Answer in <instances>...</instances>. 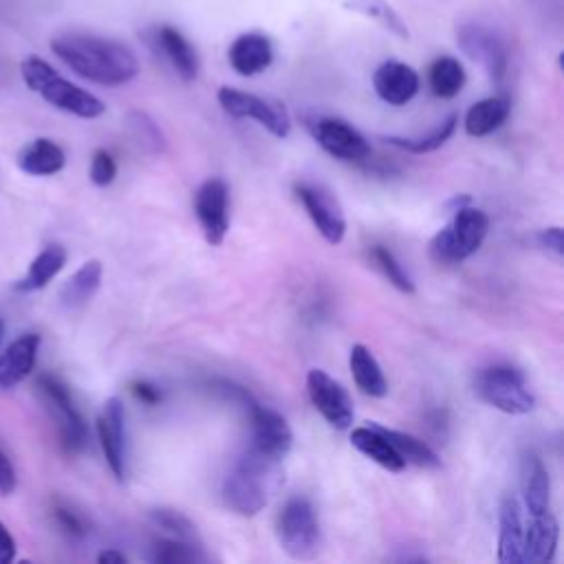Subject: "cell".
<instances>
[{
	"label": "cell",
	"instance_id": "1",
	"mask_svg": "<svg viewBox=\"0 0 564 564\" xmlns=\"http://www.w3.org/2000/svg\"><path fill=\"white\" fill-rule=\"evenodd\" d=\"M51 51L79 77L99 86H121L139 75V59L123 42L93 33H59Z\"/></svg>",
	"mask_w": 564,
	"mask_h": 564
},
{
	"label": "cell",
	"instance_id": "2",
	"mask_svg": "<svg viewBox=\"0 0 564 564\" xmlns=\"http://www.w3.org/2000/svg\"><path fill=\"white\" fill-rule=\"evenodd\" d=\"M280 482L282 460L247 447L223 480V500L234 513L251 518L267 507L269 496L280 487Z\"/></svg>",
	"mask_w": 564,
	"mask_h": 564
},
{
	"label": "cell",
	"instance_id": "3",
	"mask_svg": "<svg viewBox=\"0 0 564 564\" xmlns=\"http://www.w3.org/2000/svg\"><path fill=\"white\" fill-rule=\"evenodd\" d=\"M20 73L24 84L37 93L44 101H48L51 106L70 112L75 117L82 119H95L99 115H104L106 106L99 97H95L93 93L79 88L77 84L68 82L66 77H62L46 59L37 57V55H29L22 59L20 64Z\"/></svg>",
	"mask_w": 564,
	"mask_h": 564
},
{
	"label": "cell",
	"instance_id": "4",
	"mask_svg": "<svg viewBox=\"0 0 564 564\" xmlns=\"http://www.w3.org/2000/svg\"><path fill=\"white\" fill-rule=\"evenodd\" d=\"M489 231V216L471 205L458 207L452 220L430 240V256L438 264H456L478 251Z\"/></svg>",
	"mask_w": 564,
	"mask_h": 564
},
{
	"label": "cell",
	"instance_id": "5",
	"mask_svg": "<svg viewBox=\"0 0 564 564\" xmlns=\"http://www.w3.org/2000/svg\"><path fill=\"white\" fill-rule=\"evenodd\" d=\"M275 533L286 555L293 560H313L322 544L319 520L313 502L304 496L289 498L278 513Z\"/></svg>",
	"mask_w": 564,
	"mask_h": 564
},
{
	"label": "cell",
	"instance_id": "6",
	"mask_svg": "<svg viewBox=\"0 0 564 564\" xmlns=\"http://www.w3.org/2000/svg\"><path fill=\"white\" fill-rule=\"evenodd\" d=\"M474 388L487 405L505 414H529L535 408V397L527 388L524 375L507 364L482 368L476 375Z\"/></svg>",
	"mask_w": 564,
	"mask_h": 564
},
{
	"label": "cell",
	"instance_id": "7",
	"mask_svg": "<svg viewBox=\"0 0 564 564\" xmlns=\"http://www.w3.org/2000/svg\"><path fill=\"white\" fill-rule=\"evenodd\" d=\"M218 104L220 108L236 119H253L260 126H264L273 137L286 139L291 132V117L284 108V104L260 97L253 93H245L234 86H223L218 88Z\"/></svg>",
	"mask_w": 564,
	"mask_h": 564
},
{
	"label": "cell",
	"instance_id": "8",
	"mask_svg": "<svg viewBox=\"0 0 564 564\" xmlns=\"http://www.w3.org/2000/svg\"><path fill=\"white\" fill-rule=\"evenodd\" d=\"M293 189L319 236L328 245H339L346 236V216L337 196L328 187L311 181H300Z\"/></svg>",
	"mask_w": 564,
	"mask_h": 564
},
{
	"label": "cell",
	"instance_id": "9",
	"mask_svg": "<svg viewBox=\"0 0 564 564\" xmlns=\"http://www.w3.org/2000/svg\"><path fill=\"white\" fill-rule=\"evenodd\" d=\"M456 40L460 51L469 59L478 62L491 79L500 82L505 77L509 66V53L498 31L480 22H467L456 29Z\"/></svg>",
	"mask_w": 564,
	"mask_h": 564
},
{
	"label": "cell",
	"instance_id": "10",
	"mask_svg": "<svg viewBox=\"0 0 564 564\" xmlns=\"http://www.w3.org/2000/svg\"><path fill=\"white\" fill-rule=\"evenodd\" d=\"M37 388L44 397V403L55 419L62 436V445L66 452H79L86 443V423L77 412L68 388L53 375H42L37 379Z\"/></svg>",
	"mask_w": 564,
	"mask_h": 564
},
{
	"label": "cell",
	"instance_id": "11",
	"mask_svg": "<svg viewBox=\"0 0 564 564\" xmlns=\"http://www.w3.org/2000/svg\"><path fill=\"white\" fill-rule=\"evenodd\" d=\"M306 390L313 408L324 416V421L335 430H348L352 425L355 408L346 388L335 381L326 370L313 368L306 377Z\"/></svg>",
	"mask_w": 564,
	"mask_h": 564
},
{
	"label": "cell",
	"instance_id": "12",
	"mask_svg": "<svg viewBox=\"0 0 564 564\" xmlns=\"http://www.w3.org/2000/svg\"><path fill=\"white\" fill-rule=\"evenodd\" d=\"M227 209H229V189L223 178L212 176L205 183H200V187L194 192V214L198 218L205 240L212 247L223 245L229 231Z\"/></svg>",
	"mask_w": 564,
	"mask_h": 564
},
{
	"label": "cell",
	"instance_id": "13",
	"mask_svg": "<svg viewBox=\"0 0 564 564\" xmlns=\"http://www.w3.org/2000/svg\"><path fill=\"white\" fill-rule=\"evenodd\" d=\"M317 145L339 161H364L370 156V143L348 121L337 117H317L308 123Z\"/></svg>",
	"mask_w": 564,
	"mask_h": 564
},
{
	"label": "cell",
	"instance_id": "14",
	"mask_svg": "<svg viewBox=\"0 0 564 564\" xmlns=\"http://www.w3.org/2000/svg\"><path fill=\"white\" fill-rule=\"evenodd\" d=\"M245 410L249 412V419H251L249 447H253L256 452H260L269 458L284 460V456L289 454V449L293 445V432H291L286 419L282 414H278L275 410L260 405L256 399H251Z\"/></svg>",
	"mask_w": 564,
	"mask_h": 564
},
{
	"label": "cell",
	"instance_id": "15",
	"mask_svg": "<svg viewBox=\"0 0 564 564\" xmlns=\"http://www.w3.org/2000/svg\"><path fill=\"white\" fill-rule=\"evenodd\" d=\"M97 436L104 458L117 480L126 476V410L119 397H110L97 416Z\"/></svg>",
	"mask_w": 564,
	"mask_h": 564
},
{
	"label": "cell",
	"instance_id": "16",
	"mask_svg": "<svg viewBox=\"0 0 564 564\" xmlns=\"http://www.w3.org/2000/svg\"><path fill=\"white\" fill-rule=\"evenodd\" d=\"M372 88L381 101L403 106L419 93V73L399 59H386L372 73Z\"/></svg>",
	"mask_w": 564,
	"mask_h": 564
},
{
	"label": "cell",
	"instance_id": "17",
	"mask_svg": "<svg viewBox=\"0 0 564 564\" xmlns=\"http://www.w3.org/2000/svg\"><path fill=\"white\" fill-rule=\"evenodd\" d=\"M498 562L502 564H524V518L522 502L507 494L500 500L498 511Z\"/></svg>",
	"mask_w": 564,
	"mask_h": 564
},
{
	"label": "cell",
	"instance_id": "18",
	"mask_svg": "<svg viewBox=\"0 0 564 564\" xmlns=\"http://www.w3.org/2000/svg\"><path fill=\"white\" fill-rule=\"evenodd\" d=\"M231 68L242 77H253L267 70L273 62V44L264 33L249 31L238 35L227 51Z\"/></svg>",
	"mask_w": 564,
	"mask_h": 564
},
{
	"label": "cell",
	"instance_id": "19",
	"mask_svg": "<svg viewBox=\"0 0 564 564\" xmlns=\"http://www.w3.org/2000/svg\"><path fill=\"white\" fill-rule=\"evenodd\" d=\"M520 489L522 507L529 516L551 511V478L535 452H524L520 460Z\"/></svg>",
	"mask_w": 564,
	"mask_h": 564
},
{
	"label": "cell",
	"instance_id": "20",
	"mask_svg": "<svg viewBox=\"0 0 564 564\" xmlns=\"http://www.w3.org/2000/svg\"><path fill=\"white\" fill-rule=\"evenodd\" d=\"M40 348V335L26 333L13 339L0 352V388L18 386L35 366Z\"/></svg>",
	"mask_w": 564,
	"mask_h": 564
},
{
	"label": "cell",
	"instance_id": "21",
	"mask_svg": "<svg viewBox=\"0 0 564 564\" xmlns=\"http://www.w3.org/2000/svg\"><path fill=\"white\" fill-rule=\"evenodd\" d=\"M156 46L161 48L163 57L170 62V66L176 70V75L185 82L196 79L198 75V53L192 46V42L170 24H163L156 29Z\"/></svg>",
	"mask_w": 564,
	"mask_h": 564
},
{
	"label": "cell",
	"instance_id": "22",
	"mask_svg": "<svg viewBox=\"0 0 564 564\" xmlns=\"http://www.w3.org/2000/svg\"><path fill=\"white\" fill-rule=\"evenodd\" d=\"M557 520L551 511L531 516V522L524 527V562L546 564L553 560L557 549Z\"/></svg>",
	"mask_w": 564,
	"mask_h": 564
},
{
	"label": "cell",
	"instance_id": "23",
	"mask_svg": "<svg viewBox=\"0 0 564 564\" xmlns=\"http://www.w3.org/2000/svg\"><path fill=\"white\" fill-rule=\"evenodd\" d=\"M348 366H350V372H352V379H355L357 388L364 394L375 397V399H381V397L388 394L386 375H383L377 357L370 352V348H366L364 344H352Z\"/></svg>",
	"mask_w": 564,
	"mask_h": 564
},
{
	"label": "cell",
	"instance_id": "24",
	"mask_svg": "<svg viewBox=\"0 0 564 564\" xmlns=\"http://www.w3.org/2000/svg\"><path fill=\"white\" fill-rule=\"evenodd\" d=\"M66 154L51 139H35L18 154V167L31 176H51L64 170Z\"/></svg>",
	"mask_w": 564,
	"mask_h": 564
},
{
	"label": "cell",
	"instance_id": "25",
	"mask_svg": "<svg viewBox=\"0 0 564 564\" xmlns=\"http://www.w3.org/2000/svg\"><path fill=\"white\" fill-rule=\"evenodd\" d=\"M511 112V101L505 95L485 97L469 106L465 115V132L469 137H485L500 128Z\"/></svg>",
	"mask_w": 564,
	"mask_h": 564
},
{
	"label": "cell",
	"instance_id": "26",
	"mask_svg": "<svg viewBox=\"0 0 564 564\" xmlns=\"http://www.w3.org/2000/svg\"><path fill=\"white\" fill-rule=\"evenodd\" d=\"M350 445L388 471H401L405 467L403 458L388 443V438L381 432H377L370 423L364 427H355L350 432Z\"/></svg>",
	"mask_w": 564,
	"mask_h": 564
},
{
	"label": "cell",
	"instance_id": "27",
	"mask_svg": "<svg viewBox=\"0 0 564 564\" xmlns=\"http://www.w3.org/2000/svg\"><path fill=\"white\" fill-rule=\"evenodd\" d=\"M370 425L388 438V443L397 449V454L403 458V463H410V465H416V467H423V469H438L441 467L438 454L425 441H421V438H416L408 432H399V430L379 425V423H370Z\"/></svg>",
	"mask_w": 564,
	"mask_h": 564
},
{
	"label": "cell",
	"instance_id": "28",
	"mask_svg": "<svg viewBox=\"0 0 564 564\" xmlns=\"http://www.w3.org/2000/svg\"><path fill=\"white\" fill-rule=\"evenodd\" d=\"M66 264V249L62 245H46L29 264L26 275L15 284L18 291L44 289Z\"/></svg>",
	"mask_w": 564,
	"mask_h": 564
},
{
	"label": "cell",
	"instance_id": "29",
	"mask_svg": "<svg viewBox=\"0 0 564 564\" xmlns=\"http://www.w3.org/2000/svg\"><path fill=\"white\" fill-rule=\"evenodd\" d=\"M101 262L99 260H86L62 286L59 291V297H62V304L75 308V306H82L86 304L99 289L101 284Z\"/></svg>",
	"mask_w": 564,
	"mask_h": 564
},
{
	"label": "cell",
	"instance_id": "30",
	"mask_svg": "<svg viewBox=\"0 0 564 564\" xmlns=\"http://www.w3.org/2000/svg\"><path fill=\"white\" fill-rule=\"evenodd\" d=\"M465 79H467V75H465L463 64L452 55L436 57L427 68V84H430L432 93L441 99L456 97L463 90Z\"/></svg>",
	"mask_w": 564,
	"mask_h": 564
},
{
	"label": "cell",
	"instance_id": "31",
	"mask_svg": "<svg viewBox=\"0 0 564 564\" xmlns=\"http://www.w3.org/2000/svg\"><path fill=\"white\" fill-rule=\"evenodd\" d=\"M344 9L359 13L368 20H375L381 29L390 31L392 35H397L401 40L410 37V29H408L405 20L386 0H344Z\"/></svg>",
	"mask_w": 564,
	"mask_h": 564
},
{
	"label": "cell",
	"instance_id": "32",
	"mask_svg": "<svg viewBox=\"0 0 564 564\" xmlns=\"http://www.w3.org/2000/svg\"><path fill=\"white\" fill-rule=\"evenodd\" d=\"M456 126H458V115L452 112V115H447L438 126H434L427 134H421V137H414V139H405V137H394V134H390V137H386V141H388L390 145H397V148L405 150V152L425 154V152H434V150H438L441 145H445V143L452 139V134L456 132Z\"/></svg>",
	"mask_w": 564,
	"mask_h": 564
},
{
	"label": "cell",
	"instance_id": "33",
	"mask_svg": "<svg viewBox=\"0 0 564 564\" xmlns=\"http://www.w3.org/2000/svg\"><path fill=\"white\" fill-rule=\"evenodd\" d=\"M148 560L156 564H181V562H203L205 555L200 551V544H192V542L167 535L150 544Z\"/></svg>",
	"mask_w": 564,
	"mask_h": 564
},
{
	"label": "cell",
	"instance_id": "34",
	"mask_svg": "<svg viewBox=\"0 0 564 564\" xmlns=\"http://www.w3.org/2000/svg\"><path fill=\"white\" fill-rule=\"evenodd\" d=\"M372 262L377 264V269L383 273V278L394 286L399 289L401 293H414V282L410 278V273L403 269V264L394 258V253L388 249V247H381V245H375L372 251Z\"/></svg>",
	"mask_w": 564,
	"mask_h": 564
},
{
	"label": "cell",
	"instance_id": "35",
	"mask_svg": "<svg viewBox=\"0 0 564 564\" xmlns=\"http://www.w3.org/2000/svg\"><path fill=\"white\" fill-rule=\"evenodd\" d=\"M152 522L165 531L170 538H178V540H185V542H192V544H200V538H198V531L196 527L192 524V520L187 516H183L181 511L176 509H154L150 513Z\"/></svg>",
	"mask_w": 564,
	"mask_h": 564
},
{
	"label": "cell",
	"instance_id": "36",
	"mask_svg": "<svg viewBox=\"0 0 564 564\" xmlns=\"http://www.w3.org/2000/svg\"><path fill=\"white\" fill-rule=\"evenodd\" d=\"M128 123H130L134 137L139 139V143H143L150 152L163 150V134H161L159 126L145 112H130Z\"/></svg>",
	"mask_w": 564,
	"mask_h": 564
},
{
	"label": "cell",
	"instance_id": "37",
	"mask_svg": "<svg viewBox=\"0 0 564 564\" xmlns=\"http://www.w3.org/2000/svg\"><path fill=\"white\" fill-rule=\"evenodd\" d=\"M90 181L97 187H106L115 181L117 176V163L112 159V154L108 150H95L93 159H90Z\"/></svg>",
	"mask_w": 564,
	"mask_h": 564
},
{
	"label": "cell",
	"instance_id": "38",
	"mask_svg": "<svg viewBox=\"0 0 564 564\" xmlns=\"http://www.w3.org/2000/svg\"><path fill=\"white\" fill-rule=\"evenodd\" d=\"M538 245L542 249H546L549 253L562 258L564 253V238H562V229L560 227H546L538 234Z\"/></svg>",
	"mask_w": 564,
	"mask_h": 564
},
{
	"label": "cell",
	"instance_id": "39",
	"mask_svg": "<svg viewBox=\"0 0 564 564\" xmlns=\"http://www.w3.org/2000/svg\"><path fill=\"white\" fill-rule=\"evenodd\" d=\"M18 485V476L13 469V463L9 460V456L0 449V494L2 496H11L15 491Z\"/></svg>",
	"mask_w": 564,
	"mask_h": 564
},
{
	"label": "cell",
	"instance_id": "40",
	"mask_svg": "<svg viewBox=\"0 0 564 564\" xmlns=\"http://www.w3.org/2000/svg\"><path fill=\"white\" fill-rule=\"evenodd\" d=\"M130 390H132V394H134L141 403H145V405H156V403H161V399H163L161 390H159L154 383L145 381V379L130 383Z\"/></svg>",
	"mask_w": 564,
	"mask_h": 564
},
{
	"label": "cell",
	"instance_id": "41",
	"mask_svg": "<svg viewBox=\"0 0 564 564\" xmlns=\"http://www.w3.org/2000/svg\"><path fill=\"white\" fill-rule=\"evenodd\" d=\"M55 516H57V522L62 524V529L64 531H68V533H73V535H82L86 529H84V522H82V518L79 516H75L73 511H68V509H57L55 511Z\"/></svg>",
	"mask_w": 564,
	"mask_h": 564
},
{
	"label": "cell",
	"instance_id": "42",
	"mask_svg": "<svg viewBox=\"0 0 564 564\" xmlns=\"http://www.w3.org/2000/svg\"><path fill=\"white\" fill-rule=\"evenodd\" d=\"M15 557V540L9 529L0 522V564H9Z\"/></svg>",
	"mask_w": 564,
	"mask_h": 564
},
{
	"label": "cell",
	"instance_id": "43",
	"mask_svg": "<svg viewBox=\"0 0 564 564\" xmlns=\"http://www.w3.org/2000/svg\"><path fill=\"white\" fill-rule=\"evenodd\" d=\"M97 560H99L101 564H126V562H128V557H126L121 551H115V549L101 551V553L97 555Z\"/></svg>",
	"mask_w": 564,
	"mask_h": 564
},
{
	"label": "cell",
	"instance_id": "44",
	"mask_svg": "<svg viewBox=\"0 0 564 564\" xmlns=\"http://www.w3.org/2000/svg\"><path fill=\"white\" fill-rule=\"evenodd\" d=\"M2 335H4V322L0 319V341H2Z\"/></svg>",
	"mask_w": 564,
	"mask_h": 564
}]
</instances>
